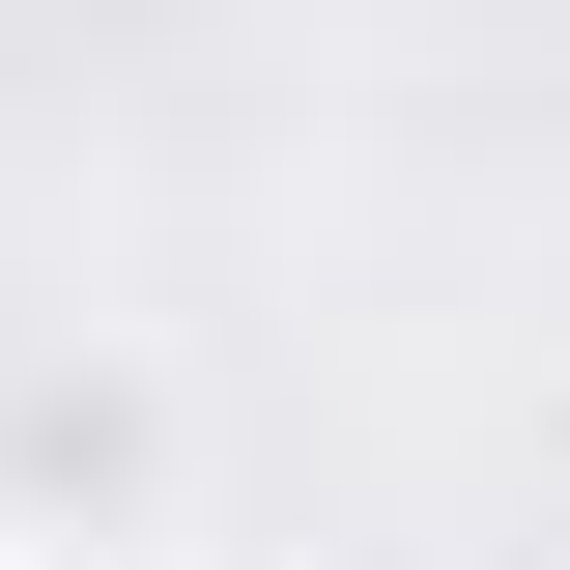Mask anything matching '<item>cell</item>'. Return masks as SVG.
Listing matches in <instances>:
<instances>
[{
    "label": "cell",
    "mask_w": 570,
    "mask_h": 570,
    "mask_svg": "<svg viewBox=\"0 0 570 570\" xmlns=\"http://www.w3.org/2000/svg\"><path fill=\"white\" fill-rule=\"evenodd\" d=\"M171 456H200V428H171L142 343H29V371H0V542H142Z\"/></svg>",
    "instance_id": "obj_1"
},
{
    "label": "cell",
    "mask_w": 570,
    "mask_h": 570,
    "mask_svg": "<svg viewBox=\"0 0 570 570\" xmlns=\"http://www.w3.org/2000/svg\"><path fill=\"white\" fill-rule=\"evenodd\" d=\"M0 570H200V542H171V513H142V542H0Z\"/></svg>",
    "instance_id": "obj_2"
}]
</instances>
